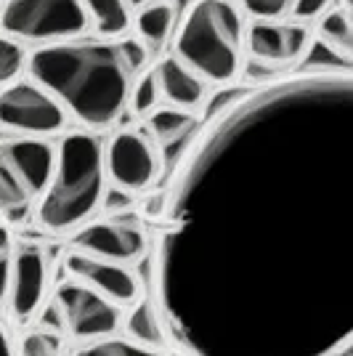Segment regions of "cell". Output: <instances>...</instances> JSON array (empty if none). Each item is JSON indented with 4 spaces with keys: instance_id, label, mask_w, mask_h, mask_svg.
<instances>
[{
    "instance_id": "obj_6",
    "label": "cell",
    "mask_w": 353,
    "mask_h": 356,
    "mask_svg": "<svg viewBox=\"0 0 353 356\" xmlns=\"http://www.w3.org/2000/svg\"><path fill=\"white\" fill-rule=\"evenodd\" d=\"M104 170L120 189L131 194L144 192L157 181L162 170L160 149L144 131H117L104 147Z\"/></svg>"
},
{
    "instance_id": "obj_17",
    "label": "cell",
    "mask_w": 353,
    "mask_h": 356,
    "mask_svg": "<svg viewBox=\"0 0 353 356\" xmlns=\"http://www.w3.org/2000/svg\"><path fill=\"white\" fill-rule=\"evenodd\" d=\"M83 8L99 38H120L131 30L133 8L128 0H83Z\"/></svg>"
},
{
    "instance_id": "obj_10",
    "label": "cell",
    "mask_w": 353,
    "mask_h": 356,
    "mask_svg": "<svg viewBox=\"0 0 353 356\" xmlns=\"http://www.w3.org/2000/svg\"><path fill=\"white\" fill-rule=\"evenodd\" d=\"M311 43L309 22H252L245 27V54H250L258 64H290L297 61Z\"/></svg>"
},
{
    "instance_id": "obj_29",
    "label": "cell",
    "mask_w": 353,
    "mask_h": 356,
    "mask_svg": "<svg viewBox=\"0 0 353 356\" xmlns=\"http://www.w3.org/2000/svg\"><path fill=\"white\" fill-rule=\"evenodd\" d=\"M147 3H151V0H128L131 8H141V6H147Z\"/></svg>"
},
{
    "instance_id": "obj_14",
    "label": "cell",
    "mask_w": 353,
    "mask_h": 356,
    "mask_svg": "<svg viewBox=\"0 0 353 356\" xmlns=\"http://www.w3.org/2000/svg\"><path fill=\"white\" fill-rule=\"evenodd\" d=\"M131 27L147 48L160 51L176 32V6L170 0H151L147 6L136 8Z\"/></svg>"
},
{
    "instance_id": "obj_27",
    "label": "cell",
    "mask_w": 353,
    "mask_h": 356,
    "mask_svg": "<svg viewBox=\"0 0 353 356\" xmlns=\"http://www.w3.org/2000/svg\"><path fill=\"white\" fill-rule=\"evenodd\" d=\"M8 274H11V250L0 252V303L6 300V290H8Z\"/></svg>"
},
{
    "instance_id": "obj_13",
    "label": "cell",
    "mask_w": 353,
    "mask_h": 356,
    "mask_svg": "<svg viewBox=\"0 0 353 356\" xmlns=\"http://www.w3.org/2000/svg\"><path fill=\"white\" fill-rule=\"evenodd\" d=\"M154 80L160 88V99H165L170 106L197 112L207 102V83L173 54H167L154 67Z\"/></svg>"
},
{
    "instance_id": "obj_26",
    "label": "cell",
    "mask_w": 353,
    "mask_h": 356,
    "mask_svg": "<svg viewBox=\"0 0 353 356\" xmlns=\"http://www.w3.org/2000/svg\"><path fill=\"white\" fill-rule=\"evenodd\" d=\"M133 208V197L131 192L120 189V186H112V189H104L101 197V210L106 216H120V213H128Z\"/></svg>"
},
{
    "instance_id": "obj_7",
    "label": "cell",
    "mask_w": 353,
    "mask_h": 356,
    "mask_svg": "<svg viewBox=\"0 0 353 356\" xmlns=\"http://www.w3.org/2000/svg\"><path fill=\"white\" fill-rule=\"evenodd\" d=\"M56 309L61 314V325L69 330L77 341H99L115 335L120 327V306L99 296L83 282H64L56 290Z\"/></svg>"
},
{
    "instance_id": "obj_15",
    "label": "cell",
    "mask_w": 353,
    "mask_h": 356,
    "mask_svg": "<svg viewBox=\"0 0 353 356\" xmlns=\"http://www.w3.org/2000/svg\"><path fill=\"white\" fill-rule=\"evenodd\" d=\"M32 205H35V194L27 189V184L0 149V216L8 223H22L32 213Z\"/></svg>"
},
{
    "instance_id": "obj_25",
    "label": "cell",
    "mask_w": 353,
    "mask_h": 356,
    "mask_svg": "<svg viewBox=\"0 0 353 356\" xmlns=\"http://www.w3.org/2000/svg\"><path fill=\"white\" fill-rule=\"evenodd\" d=\"M332 6H335V0H293L287 16L295 19V22H316Z\"/></svg>"
},
{
    "instance_id": "obj_22",
    "label": "cell",
    "mask_w": 353,
    "mask_h": 356,
    "mask_svg": "<svg viewBox=\"0 0 353 356\" xmlns=\"http://www.w3.org/2000/svg\"><path fill=\"white\" fill-rule=\"evenodd\" d=\"M27 67V51L24 45L14 40L11 35L0 32V86L16 80Z\"/></svg>"
},
{
    "instance_id": "obj_5",
    "label": "cell",
    "mask_w": 353,
    "mask_h": 356,
    "mask_svg": "<svg viewBox=\"0 0 353 356\" xmlns=\"http://www.w3.org/2000/svg\"><path fill=\"white\" fill-rule=\"evenodd\" d=\"M67 109L35 80H11L0 90V128L16 136H56L67 128Z\"/></svg>"
},
{
    "instance_id": "obj_20",
    "label": "cell",
    "mask_w": 353,
    "mask_h": 356,
    "mask_svg": "<svg viewBox=\"0 0 353 356\" xmlns=\"http://www.w3.org/2000/svg\"><path fill=\"white\" fill-rule=\"evenodd\" d=\"M74 356H162L157 348H149L136 341H125V338H99L90 341L85 348H80Z\"/></svg>"
},
{
    "instance_id": "obj_30",
    "label": "cell",
    "mask_w": 353,
    "mask_h": 356,
    "mask_svg": "<svg viewBox=\"0 0 353 356\" xmlns=\"http://www.w3.org/2000/svg\"><path fill=\"white\" fill-rule=\"evenodd\" d=\"M167 356H186V354H183V351H170Z\"/></svg>"
},
{
    "instance_id": "obj_16",
    "label": "cell",
    "mask_w": 353,
    "mask_h": 356,
    "mask_svg": "<svg viewBox=\"0 0 353 356\" xmlns=\"http://www.w3.org/2000/svg\"><path fill=\"white\" fill-rule=\"evenodd\" d=\"M197 125L194 112L178 109V106H154L147 115V131L154 138V144L160 147H173L178 141H183L192 134V128Z\"/></svg>"
},
{
    "instance_id": "obj_18",
    "label": "cell",
    "mask_w": 353,
    "mask_h": 356,
    "mask_svg": "<svg viewBox=\"0 0 353 356\" xmlns=\"http://www.w3.org/2000/svg\"><path fill=\"white\" fill-rule=\"evenodd\" d=\"M316 40L324 43L329 51H335L340 56L351 59L353 51V27L348 8H327L319 19H316Z\"/></svg>"
},
{
    "instance_id": "obj_3",
    "label": "cell",
    "mask_w": 353,
    "mask_h": 356,
    "mask_svg": "<svg viewBox=\"0 0 353 356\" xmlns=\"http://www.w3.org/2000/svg\"><path fill=\"white\" fill-rule=\"evenodd\" d=\"M173 56L207 86L234 83L245 64V16L231 0H194L173 40Z\"/></svg>"
},
{
    "instance_id": "obj_9",
    "label": "cell",
    "mask_w": 353,
    "mask_h": 356,
    "mask_svg": "<svg viewBox=\"0 0 353 356\" xmlns=\"http://www.w3.org/2000/svg\"><path fill=\"white\" fill-rule=\"evenodd\" d=\"M48 258L35 245H19L11 255V274H8V312L19 325L30 322L43 309L48 296Z\"/></svg>"
},
{
    "instance_id": "obj_21",
    "label": "cell",
    "mask_w": 353,
    "mask_h": 356,
    "mask_svg": "<svg viewBox=\"0 0 353 356\" xmlns=\"http://www.w3.org/2000/svg\"><path fill=\"white\" fill-rule=\"evenodd\" d=\"M160 88H157V80H154V70H149V72H138L136 74V80H133L131 86V93H128V106H131L133 115H138V118H147L149 112L154 109V106L160 104Z\"/></svg>"
},
{
    "instance_id": "obj_23",
    "label": "cell",
    "mask_w": 353,
    "mask_h": 356,
    "mask_svg": "<svg viewBox=\"0 0 353 356\" xmlns=\"http://www.w3.org/2000/svg\"><path fill=\"white\" fill-rule=\"evenodd\" d=\"M293 0H236V8L242 16H250L252 22H279L290 14Z\"/></svg>"
},
{
    "instance_id": "obj_28",
    "label": "cell",
    "mask_w": 353,
    "mask_h": 356,
    "mask_svg": "<svg viewBox=\"0 0 353 356\" xmlns=\"http://www.w3.org/2000/svg\"><path fill=\"white\" fill-rule=\"evenodd\" d=\"M0 356H16L14 346H11V338H8V332H6L3 325H0Z\"/></svg>"
},
{
    "instance_id": "obj_24",
    "label": "cell",
    "mask_w": 353,
    "mask_h": 356,
    "mask_svg": "<svg viewBox=\"0 0 353 356\" xmlns=\"http://www.w3.org/2000/svg\"><path fill=\"white\" fill-rule=\"evenodd\" d=\"M61 338L54 330H38L22 341V356H61Z\"/></svg>"
},
{
    "instance_id": "obj_11",
    "label": "cell",
    "mask_w": 353,
    "mask_h": 356,
    "mask_svg": "<svg viewBox=\"0 0 353 356\" xmlns=\"http://www.w3.org/2000/svg\"><path fill=\"white\" fill-rule=\"evenodd\" d=\"M67 271L72 274L74 282H83L85 287L96 290L106 300L117 303L120 309L138 300V280L133 277V271L125 264L104 261L96 255L74 250L67 255Z\"/></svg>"
},
{
    "instance_id": "obj_1",
    "label": "cell",
    "mask_w": 353,
    "mask_h": 356,
    "mask_svg": "<svg viewBox=\"0 0 353 356\" xmlns=\"http://www.w3.org/2000/svg\"><path fill=\"white\" fill-rule=\"evenodd\" d=\"M149 54L141 40L72 38L35 45L27 54V72L56 96L67 115L90 131L115 125L128 109V93Z\"/></svg>"
},
{
    "instance_id": "obj_4",
    "label": "cell",
    "mask_w": 353,
    "mask_h": 356,
    "mask_svg": "<svg viewBox=\"0 0 353 356\" xmlns=\"http://www.w3.org/2000/svg\"><path fill=\"white\" fill-rule=\"evenodd\" d=\"M90 27L83 0H3L0 30L19 43H61Z\"/></svg>"
},
{
    "instance_id": "obj_31",
    "label": "cell",
    "mask_w": 353,
    "mask_h": 356,
    "mask_svg": "<svg viewBox=\"0 0 353 356\" xmlns=\"http://www.w3.org/2000/svg\"><path fill=\"white\" fill-rule=\"evenodd\" d=\"M0 6H3V0H0Z\"/></svg>"
},
{
    "instance_id": "obj_19",
    "label": "cell",
    "mask_w": 353,
    "mask_h": 356,
    "mask_svg": "<svg viewBox=\"0 0 353 356\" xmlns=\"http://www.w3.org/2000/svg\"><path fill=\"white\" fill-rule=\"evenodd\" d=\"M125 330H128L131 341L141 343V346H149V348L162 346V327L157 322V314L151 309V303H136L125 319Z\"/></svg>"
},
{
    "instance_id": "obj_8",
    "label": "cell",
    "mask_w": 353,
    "mask_h": 356,
    "mask_svg": "<svg viewBox=\"0 0 353 356\" xmlns=\"http://www.w3.org/2000/svg\"><path fill=\"white\" fill-rule=\"evenodd\" d=\"M77 252L96 255L104 261L115 264H133L144 258L147 252V234L133 218H109V221L83 223L72 237H69Z\"/></svg>"
},
{
    "instance_id": "obj_12",
    "label": "cell",
    "mask_w": 353,
    "mask_h": 356,
    "mask_svg": "<svg viewBox=\"0 0 353 356\" xmlns=\"http://www.w3.org/2000/svg\"><path fill=\"white\" fill-rule=\"evenodd\" d=\"M0 149L8 157V163L14 165L16 173L22 176V181L27 184V189L35 194V200H40L54 173L56 147L40 136H16L8 141H0Z\"/></svg>"
},
{
    "instance_id": "obj_2",
    "label": "cell",
    "mask_w": 353,
    "mask_h": 356,
    "mask_svg": "<svg viewBox=\"0 0 353 356\" xmlns=\"http://www.w3.org/2000/svg\"><path fill=\"white\" fill-rule=\"evenodd\" d=\"M106 189L104 144L90 131H72L56 147L54 173L38 202V223L48 232H74L93 221Z\"/></svg>"
}]
</instances>
